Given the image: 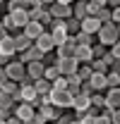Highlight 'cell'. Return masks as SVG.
<instances>
[{
    "instance_id": "obj_19",
    "label": "cell",
    "mask_w": 120,
    "mask_h": 124,
    "mask_svg": "<svg viewBox=\"0 0 120 124\" xmlns=\"http://www.w3.org/2000/svg\"><path fill=\"white\" fill-rule=\"evenodd\" d=\"M89 84L94 86V91H96V93L108 91V81H106V74H99V72H94V74L89 77Z\"/></svg>"
},
{
    "instance_id": "obj_35",
    "label": "cell",
    "mask_w": 120,
    "mask_h": 124,
    "mask_svg": "<svg viewBox=\"0 0 120 124\" xmlns=\"http://www.w3.org/2000/svg\"><path fill=\"white\" fill-rule=\"evenodd\" d=\"M2 91L10 93V95H15V93L19 91V84H17V81H5V84H2Z\"/></svg>"
},
{
    "instance_id": "obj_10",
    "label": "cell",
    "mask_w": 120,
    "mask_h": 124,
    "mask_svg": "<svg viewBox=\"0 0 120 124\" xmlns=\"http://www.w3.org/2000/svg\"><path fill=\"white\" fill-rule=\"evenodd\" d=\"M0 55H5V57H15L17 55V46H15V36H5V38H0Z\"/></svg>"
},
{
    "instance_id": "obj_3",
    "label": "cell",
    "mask_w": 120,
    "mask_h": 124,
    "mask_svg": "<svg viewBox=\"0 0 120 124\" xmlns=\"http://www.w3.org/2000/svg\"><path fill=\"white\" fill-rule=\"evenodd\" d=\"M5 72H7V79H10V81L22 84V79L27 77V64H22L19 60H10L5 64Z\"/></svg>"
},
{
    "instance_id": "obj_1",
    "label": "cell",
    "mask_w": 120,
    "mask_h": 124,
    "mask_svg": "<svg viewBox=\"0 0 120 124\" xmlns=\"http://www.w3.org/2000/svg\"><path fill=\"white\" fill-rule=\"evenodd\" d=\"M12 98H15L17 103H29V105H34V108L41 105V98H39V93H36V88H34V81H31V84H22L19 91H17Z\"/></svg>"
},
{
    "instance_id": "obj_42",
    "label": "cell",
    "mask_w": 120,
    "mask_h": 124,
    "mask_svg": "<svg viewBox=\"0 0 120 124\" xmlns=\"http://www.w3.org/2000/svg\"><path fill=\"white\" fill-rule=\"evenodd\" d=\"M110 124H120V108L110 110Z\"/></svg>"
},
{
    "instance_id": "obj_9",
    "label": "cell",
    "mask_w": 120,
    "mask_h": 124,
    "mask_svg": "<svg viewBox=\"0 0 120 124\" xmlns=\"http://www.w3.org/2000/svg\"><path fill=\"white\" fill-rule=\"evenodd\" d=\"M75 48H77V41H75V36H70L65 43L55 46V55L58 57H75Z\"/></svg>"
},
{
    "instance_id": "obj_39",
    "label": "cell",
    "mask_w": 120,
    "mask_h": 124,
    "mask_svg": "<svg viewBox=\"0 0 120 124\" xmlns=\"http://www.w3.org/2000/svg\"><path fill=\"white\" fill-rule=\"evenodd\" d=\"M41 62H43V64H58V55H55V50H53V53H46Z\"/></svg>"
},
{
    "instance_id": "obj_8",
    "label": "cell",
    "mask_w": 120,
    "mask_h": 124,
    "mask_svg": "<svg viewBox=\"0 0 120 124\" xmlns=\"http://www.w3.org/2000/svg\"><path fill=\"white\" fill-rule=\"evenodd\" d=\"M48 12L53 19H67V17H72V5H62V2H53L50 7H48Z\"/></svg>"
},
{
    "instance_id": "obj_29",
    "label": "cell",
    "mask_w": 120,
    "mask_h": 124,
    "mask_svg": "<svg viewBox=\"0 0 120 124\" xmlns=\"http://www.w3.org/2000/svg\"><path fill=\"white\" fill-rule=\"evenodd\" d=\"M91 124H110V110H101V112L94 117Z\"/></svg>"
},
{
    "instance_id": "obj_28",
    "label": "cell",
    "mask_w": 120,
    "mask_h": 124,
    "mask_svg": "<svg viewBox=\"0 0 120 124\" xmlns=\"http://www.w3.org/2000/svg\"><path fill=\"white\" fill-rule=\"evenodd\" d=\"M60 77V69L58 64H46V72H43V79H48V81H53V79Z\"/></svg>"
},
{
    "instance_id": "obj_51",
    "label": "cell",
    "mask_w": 120,
    "mask_h": 124,
    "mask_svg": "<svg viewBox=\"0 0 120 124\" xmlns=\"http://www.w3.org/2000/svg\"><path fill=\"white\" fill-rule=\"evenodd\" d=\"M115 29H118V36H120V24H115Z\"/></svg>"
},
{
    "instance_id": "obj_27",
    "label": "cell",
    "mask_w": 120,
    "mask_h": 124,
    "mask_svg": "<svg viewBox=\"0 0 120 124\" xmlns=\"http://www.w3.org/2000/svg\"><path fill=\"white\" fill-rule=\"evenodd\" d=\"M94 74V69H91V64H79L77 67V77L82 79V81H89V77Z\"/></svg>"
},
{
    "instance_id": "obj_37",
    "label": "cell",
    "mask_w": 120,
    "mask_h": 124,
    "mask_svg": "<svg viewBox=\"0 0 120 124\" xmlns=\"http://www.w3.org/2000/svg\"><path fill=\"white\" fill-rule=\"evenodd\" d=\"M72 122H75V115H65V112H62L58 119H55V122H50V124H72Z\"/></svg>"
},
{
    "instance_id": "obj_36",
    "label": "cell",
    "mask_w": 120,
    "mask_h": 124,
    "mask_svg": "<svg viewBox=\"0 0 120 124\" xmlns=\"http://www.w3.org/2000/svg\"><path fill=\"white\" fill-rule=\"evenodd\" d=\"M79 93H84V95H89V98H91L96 91H94V86H91L89 81H82V84H79Z\"/></svg>"
},
{
    "instance_id": "obj_26",
    "label": "cell",
    "mask_w": 120,
    "mask_h": 124,
    "mask_svg": "<svg viewBox=\"0 0 120 124\" xmlns=\"http://www.w3.org/2000/svg\"><path fill=\"white\" fill-rule=\"evenodd\" d=\"M89 64H91V69H94V72H99V74H108V72H110V67H108L101 57H99V60H91Z\"/></svg>"
},
{
    "instance_id": "obj_31",
    "label": "cell",
    "mask_w": 120,
    "mask_h": 124,
    "mask_svg": "<svg viewBox=\"0 0 120 124\" xmlns=\"http://www.w3.org/2000/svg\"><path fill=\"white\" fill-rule=\"evenodd\" d=\"M91 105L99 108V110H103L106 108V95L103 93H94V95H91Z\"/></svg>"
},
{
    "instance_id": "obj_11",
    "label": "cell",
    "mask_w": 120,
    "mask_h": 124,
    "mask_svg": "<svg viewBox=\"0 0 120 124\" xmlns=\"http://www.w3.org/2000/svg\"><path fill=\"white\" fill-rule=\"evenodd\" d=\"M46 31H48V29H46L41 22H34V19H29V24L22 29V33H24V36H29L31 41H36V38H39L41 33H46Z\"/></svg>"
},
{
    "instance_id": "obj_48",
    "label": "cell",
    "mask_w": 120,
    "mask_h": 124,
    "mask_svg": "<svg viewBox=\"0 0 120 124\" xmlns=\"http://www.w3.org/2000/svg\"><path fill=\"white\" fill-rule=\"evenodd\" d=\"M53 2H55V0H41V5H43V7H50Z\"/></svg>"
},
{
    "instance_id": "obj_38",
    "label": "cell",
    "mask_w": 120,
    "mask_h": 124,
    "mask_svg": "<svg viewBox=\"0 0 120 124\" xmlns=\"http://www.w3.org/2000/svg\"><path fill=\"white\" fill-rule=\"evenodd\" d=\"M39 22H41V24H43L46 29H48V26L53 24V17H50V12H48V10H43V15L39 17Z\"/></svg>"
},
{
    "instance_id": "obj_41",
    "label": "cell",
    "mask_w": 120,
    "mask_h": 124,
    "mask_svg": "<svg viewBox=\"0 0 120 124\" xmlns=\"http://www.w3.org/2000/svg\"><path fill=\"white\" fill-rule=\"evenodd\" d=\"M110 22H113V24H120V5L110 10Z\"/></svg>"
},
{
    "instance_id": "obj_5",
    "label": "cell",
    "mask_w": 120,
    "mask_h": 124,
    "mask_svg": "<svg viewBox=\"0 0 120 124\" xmlns=\"http://www.w3.org/2000/svg\"><path fill=\"white\" fill-rule=\"evenodd\" d=\"M36 115H39L46 124H50V122H55L60 115H62V110L55 108V105H41V108H36Z\"/></svg>"
},
{
    "instance_id": "obj_24",
    "label": "cell",
    "mask_w": 120,
    "mask_h": 124,
    "mask_svg": "<svg viewBox=\"0 0 120 124\" xmlns=\"http://www.w3.org/2000/svg\"><path fill=\"white\" fill-rule=\"evenodd\" d=\"M65 29H67V33H70V36H77V33L82 31V26H79V19H75V17H67V19H65Z\"/></svg>"
},
{
    "instance_id": "obj_45",
    "label": "cell",
    "mask_w": 120,
    "mask_h": 124,
    "mask_svg": "<svg viewBox=\"0 0 120 124\" xmlns=\"http://www.w3.org/2000/svg\"><path fill=\"white\" fill-rule=\"evenodd\" d=\"M118 5H120V0H106V7H110V10L118 7Z\"/></svg>"
},
{
    "instance_id": "obj_46",
    "label": "cell",
    "mask_w": 120,
    "mask_h": 124,
    "mask_svg": "<svg viewBox=\"0 0 120 124\" xmlns=\"http://www.w3.org/2000/svg\"><path fill=\"white\" fill-rule=\"evenodd\" d=\"M7 124H24V122H22V119H17L15 115H12V117H10V119H7Z\"/></svg>"
},
{
    "instance_id": "obj_30",
    "label": "cell",
    "mask_w": 120,
    "mask_h": 124,
    "mask_svg": "<svg viewBox=\"0 0 120 124\" xmlns=\"http://www.w3.org/2000/svg\"><path fill=\"white\" fill-rule=\"evenodd\" d=\"M50 84H53V91H67V77H62V74L58 79H53Z\"/></svg>"
},
{
    "instance_id": "obj_18",
    "label": "cell",
    "mask_w": 120,
    "mask_h": 124,
    "mask_svg": "<svg viewBox=\"0 0 120 124\" xmlns=\"http://www.w3.org/2000/svg\"><path fill=\"white\" fill-rule=\"evenodd\" d=\"M43 72H46V64H43V62H29V64H27V77H29L31 81L43 79Z\"/></svg>"
},
{
    "instance_id": "obj_16",
    "label": "cell",
    "mask_w": 120,
    "mask_h": 124,
    "mask_svg": "<svg viewBox=\"0 0 120 124\" xmlns=\"http://www.w3.org/2000/svg\"><path fill=\"white\" fill-rule=\"evenodd\" d=\"M7 15L12 17V22H15V26L19 31L29 24V10H12V12H7Z\"/></svg>"
},
{
    "instance_id": "obj_2",
    "label": "cell",
    "mask_w": 120,
    "mask_h": 124,
    "mask_svg": "<svg viewBox=\"0 0 120 124\" xmlns=\"http://www.w3.org/2000/svg\"><path fill=\"white\" fill-rule=\"evenodd\" d=\"M118 38H120V36H118V29H115L113 22L103 24V26L99 29V33H96V43H101V46H106V48H110Z\"/></svg>"
},
{
    "instance_id": "obj_20",
    "label": "cell",
    "mask_w": 120,
    "mask_h": 124,
    "mask_svg": "<svg viewBox=\"0 0 120 124\" xmlns=\"http://www.w3.org/2000/svg\"><path fill=\"white\" fill-rule=\"evenodd\" d=\"M15 46H17V55H19V53H27V50L34 46V41H31L29 36H24L22 31H17L15 33Z\"/></svg>"
},
{
    "instance_id": "obj_21",
    "label": "cell",
    "mask_w": 120,
    "mask_h": 124,
    "mask_svg": "<svg viewBox=\"0 0 120 124\" xmlns=\"http://www.w3.org/2000/svg\"><path fill=\"white\" fill-rule=\"evenodd\" d=\"M72 17L75 19H84V17H89V10H87V0H75L72 2Z\"/></svg>"
},
{
    "instance_id": "obj_14",
    "label": "cell",
    "mask_w": 120,
    "mask_h": 124,
    "mask_svg": "<svg viewBox=\"0 0 120 124\" xmlns=\"http://www.w3.org/2000/svg\"><path fill=\"white\" fill-rule=\"evenodd\" d=\"M103 95H106V108L103 110H118L120 108V86L118 88H108Z\"/></svg>"
},
{
    "instance_id": "obj_49",
    "label": "cell",
    "mask_w": 120,
    "mask_h": 124,
    "mask_svg": "<svg viewBox=\"0 0 120 124\" xmlns=\"http://www.w3.org/2000/svg\"><path fill=\"white\" fill-rule=\"evenodd\" d=\"M55 2H62V5H72L75 0H55Z\"/></svg>"
},
{
    "instance_id": "obj_40",
    "label": "cell",
    "mask_w": 120,
    "mask_h": 124,
    "mask_svg": "<svg viewBox=\"0 0 120 124\" xmlns=\"http://www.w3.org/2000/svg\"><path fill=\"white\" fill-rule=\"evenodd\" d=\"M108 53H110L115 60H120V38H118V41H115V43H113L110 48H108Z\"/></svg>"
},
{
    "instance_id": "obj_32",
    "label": "cell",
    "mask_w": 120,
    "mask_h": 124,
    "mask_svg": "<svg viewBox=\"0 0 120 124\" xmlns=\"http://www.w3.org/2000/svg\"><path fill=\"white\" fill-rule=\"evenodd\" d=\"M106 53H108V48H106V46H101V43H94V46H91V55H94V60L103 57Z\"/></svg>"
},
{
    "instance_id": "obj_17",
    "label": "cell",
    "mask_w": 120,
    "mask_h": 124,
    "mask_svg": "<svg viewBox=\"0 0 120 124\" xmlns=\"http://www.w3.org/2000/svg\"><path fill=\"white\" fill-rule=\"evenodd\" d=\"M75 60L79 64H89L94 60V55H91V46H77L75 48Z\"/></svg>"
},
{
    "instance_id": "obj_47",
    "label": "cell",
    "mask_w": 120,
    "mask_h": 124,
    "mask_svg": "<svg viewBox=\"0 0 120 124\" xmlns=\"http://www.w3.org/2000/svg\"><path fill=\"white\" fill-rule=\"evenodd\" d=\"M5 36H7V29H5V26H2V22H0V38H5Z\"/></svg>"
},
{
    "instance_id": "obj_12",
    "label": "cell",
    "mask_w": 120,
    "mask_h": 124,
    "mask_svg": "<svg viewBox=\"0 0 120 124\" xmlns=\"http://www.w3.org/2000/svg\"><path fill=\"white\" fill-rule=\"evenodd\" d=\"M34 46L39 48L41 53H53V50H55V41H53V36L46 31V33H41V36L34 41Z\"/></svg>"
},
{
    "instance_id": "obj_33",
    "label": "cell",
    "mask_w": 120,
    "mask_h": 124,
    "mask_svg": "<svg viewBox=\"0 0 120 124\" xmlns=\"http://www.w3.org/2000/svg\"><path fill=\"white\" fill-rule=\"evenodd\" d=\"M106 81H108V88H118V86H120V74L108 72V74H106Z\"/></svg>"
},
{
    "instance_id": "obj_25",
    "label": "cell",
    "mask_w": 120,
    "mask_h": 124,
    "mask_svg": "<svg viewBox=\"0 0 120 124\" xmlns=\"http://www.w3.org/2000/svg\"><path fill=\"white\" fill-rule=\"evenodd\" d=\"M75 41H77V46H94L96 43V36H91V33H84V31H79L75 36Z\"/></svg>"
},
{
    "instance_id": "obj_44",
    "label": "cell",
    "mask_w": 120,
    "mask_h": 124,
    "mask_svg": "<svg viewBox=\"0 0 120 124\" xmlns=\"http://www.w3.org/2000/svg\"><path fill=\"white\" fill-rule=\"evenodd\" d=\"M110 72H115V74H120V60H115L113 64H110Z\"/></svg>"
},
{
    "instance_id": "obj_7",
    "label": "cell",
    "mask_w": 120,
    "mask_h": 124,
    "mask_svg": "<svg viewBox=\"0 0 120 124\" xmlns=\"http://www.w3.org/2000/svg\"><path fill=\"white\" fill-rule=\"evenodd\" d=\"M77 67H79V62L75 57H58V69L62 77H70V74H77Z\"/></svg>"
},
{
    "instance_id": "obj_15",
    "label": "cell",
    "mask_w": 120,
    "mask_h": 124,
    "mask_svg": "<svg viewBox=\"0 0 120 124\" xmlns=\"http://www.w3.org/2000/svg\"><path fill=\"white\" fill-rule=\"evenodd\" d=\"M89 108H91V98L89 95H84V93L72 95V110H75V112H87Z\"/></svg>"
},
{
    "instance_id": "obj_43",
    "label": "cell",
    "mask_w": 120,
    "mask_h": 124,
    "mask_svg": "<svg viewBox=\"0 0 120 124\" xmlns=\"http://www.w3.org/2000/svg\"><path fill=\"white\" fill-rule=\"evenodd\" d=\"M5 81H10V79H7V72H5V67H0V88H2V84H5Z\"/></svg>"
},
{
    "instance_id": "obj_23",
    "label": "cell",
    "mask_w": 120,
    "mask_h": 124,
    "mask_svg": "<svg viewBox=\"0 0 120 124\" xmlns=\"http://www.w3.org/2000/svg\"><path fill=\"white\" fill-rule=\"evenodd\" d=\"M15 105H17V100L10 95V93H5L2 88H0V108H2V110H12Z\"/></svg>"
},
{
    "instance_id": "obj_50",
    "label": "cell",
    "mask_w": 120,
    "mask_h": 124,
    "mask_svg": "<svg viewBox=\"0 0 120 124\" xmlns=\"http://www.w3.org/2000/svg\"><path fill=\"white\" fill-rule=\"evenodd\" d=\"M2 7H5V0H0V10H2Z\"/></svg>"
},
{
    "instance_id": "obj_4",
    "label": "cell",
    "mask_w": 120,
    "mask_h": 124,
    "mask_svg": "<svg viewBox=\"0 0 120 124\" xmlns=\"http://www.w3.org/2000/svg\"><path fill=\"white\" fill-rule=\"evenodd\" d=\"M50 105H55L60 110L72 108V93L70 91H50Z\"/></svg>"
},
{
    "instance_id": "obj_52",
    "label": "cell",
    "mask_w": 120,
    "mask_h": 124,
    "mask_svg": "<svg viewBox=\"0 0 120 124\" xmlns=\"http://www.w3.org/2000/svg\"><path fill=\"white\" fill-rule=\"evenodd\" d=\"M72 124H77V122H72Z\"/></svg>"
},
{
    "instance_id": "obj_6",
    "label": "cell",
    "mask_w": 120,
    "mask_h": 124,
    "mask_svg": "<svg viewBox=\"0 0 120 124\" xmlns=\"http://www.w3.org/2000/svg\"><path fill=\"white\" fill-rule=\"evenodd\" d=\"M12 115H15L17 119L27 122V119H31V117L36 115V108H34V105H29V103H17L15 108H12Z\"/></svg>"
},
{
    "instance_id": "obj_22",
    "label": "cell",
    "mask_w": 120,
    "mask_h": 124,
    "mask_svg": "<svg viewBox=\"0 0 120 124\" xmlns=\"http://www.w3.org/2000/svg\"><path fill=\"white\" fill-rule=\"evenodd\" d=\"M34 88H36L39 95H48V93L53 91V84H50L48 79H36V81H34Z\"/></svg>"
},
{
    "instance_id": "obj_13",
    "label": "cell",
    "mask_w": 120,
    "mask_h": 124,
    "mask_svg": "<svg viewBox=\"0 0 120 124\" xmlns=\"http://www.w3.org/2000/svg\"><path fill=\"white\" fill-rule=\"evenodd\" d=\"M79 26H82V31H84V33H91V36H96V33H99V29H101L103 24H101V22H99L94 15H89V17H84V19L79 22Z\"/></svg>"
},
{
    "instance_id": "obj_34",
    "label": "cell",
    "mask_w": 120,
    "mask_h": 124,
    "mask_svg": "<svg viewBox=\"0 0 120 124\" xmlns=\"http://www.w3.org/2000/svg\"><path fill=\"white\" fill-rule=\"evenodd\" d=\"M96 19H99L101 24H108V22H110V7H101V10L96 12Z\"/></svg>"
}]
</instances>
